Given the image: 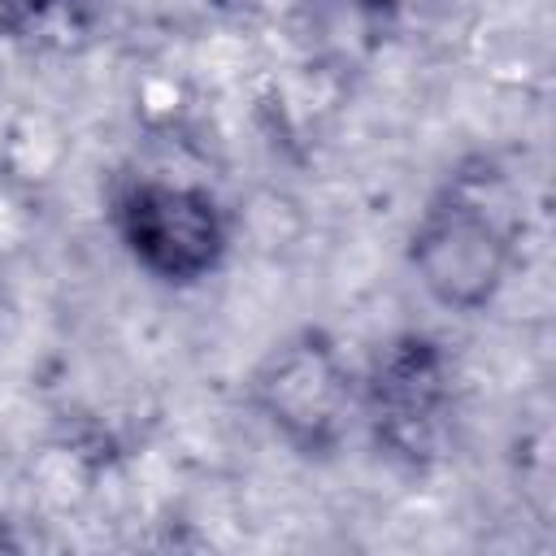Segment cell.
<instances>
[{
	"label": "cell",
	"instance_id": "cell-8",
	"mask_svg": "<svg viewBox=\"0 0 556 556\" xmlns=\"http://www.w3.org/2000/svg\"><path fill=\"white\" fill-rule=\"evenodd\" d=\"M0 552H22V539L9 530V521L0 517Z\"/></svg>",
	"mask_w": 556,
	"mask_h": 556
},
{
	"label": "cell",
	"instance_id": "cell-6",
	"mask_svg": "<svg viewBox=\"0 0 556 556\" xmlns=\"http://www.w3.org/2000/svg\"><path fill=\"white\" fill-rule=\"evenodd\" d=\"M135 109L148 130H169L187 113V87L174 74H148L135 91Z\"/></svg>",
	"mask_w": 556,
	"mask_h": 556
},
{
	"label": "cell",
	"instance_id": "cell-7",
	"mask_svg": "<svg viewBox=\"0 0 556 556\" xmlns=\"http://www.w3.org/2000/svg\"><path fill=\"white\" fill-rule=\"evenodd\" d=\"M9 4H13L17 22H26V26H48L78 9V0H9Z\"/></svg>",
	"mask_w": 556,
	"mask_h": 556
},
{
	"label": "cell",
	"instance_id": "cell-5",
	"mask_svg": "<svg viewBox=\"0 0 556 556\" xmlns=\"http://www.w3.org/2000/svg\"><path fill=\"white\" fill-rule=\"evenodd\" d=\"M65 161V135L56 130L52 117L43 113H26L9 126L4 143H0V169L9 182L17 187H39L48 182Z\"/></svg>",
	"mask_w": 556,
	"mask_h": 556
},
{
	"label": "cell",
	"instance_id": "cell-1",
	"mask_svg": "<svg viewBox=\"0 0 556 556\" xmlns=\"http://www.w3.org/2000/svg\"><path fill=\"white\" fill-rule=\"evenodd\" d=\"M109 226L130 265L165 287L213 278L235 239L217 191L178 174H126L109 195Z\"/></svg>",
	"mask_w": 556,
	"mask_h": 556
},
{
	"label": "cell",
	"instance_id": "cell-2",
	"mask_svg": "<svg viewBox=\"0 0 556 556\" xmlns=\"http://www.w3.org/2000/svg\"><path fill=\"white\" fill-rule=\"evenodd\" d=\"M248 400L291 452L326 456L343 443L352 413L361 408V374L330 330L304 326L256 361Z\"/></svg>",
	"mask_w": 556,
	"mask_h": 556
},
{
	"label": "cell",
	"instance_id": "cell-3",
	"mask_svg": "<svg viewBox=\"0 0 556 556\" xmlns=\"http://www.w3.org/2000/svg\"><path fill=\"white\" fill-rule=\"evenodd\" d=\"M517 239L508 222L478 195L439 191L408 230V269L417 287L447 313H486L508 287Z\"/></svg>",
	"mask_w": 556,
	"mask_h": 556
},
{
	"label": "cell",
	"instance_id": "cell-4",
	"mask_svg": "<svg viewBox=\"0 0 556 556\" xmlns=\"http://www.w3.org/2000/svg\"><path fill=\"white\" fill-rule=\"evenodd\" d=\"M452 404V369L439 343L421 334H400L378 348L361 374V408L387 452L404 460H426L439 447L443 413Z\"/></svg>",
	"mask_w": 556,
	"mask_h": 556
},
{
	"label": "cell",
	"instance_id": "cell-9",
	"mask_svg": "<svg viewBox=\"0 0 556 556\" xmlns=\"http://www.w3.org/2000/svg\"><path fill=\"white\" fill-rule=\"evenodd\" d=\"M348 4H352V9H361V13H382L391 0H348Z\"/></svg>",
	"mask_w": 556,
	"mask_h": 556
}]
</instances>
